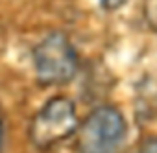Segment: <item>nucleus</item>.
I'll return each mask as SVG.
<instances>
[{
	"label": "nucleus",
	"mask_w": 157,
	"mask_h": 153,
	"mask_svg": "<svg viewBox=\"0 0 157 153\" xmlns=\"http://www.w3.org/2000/svg\"><path fill=\"white\" fill-rule=\"evenodd\" d=\"M78 153H115L128 136L124 114L113 105H100L76 129Z\"/></svg>",
	"instance_id": "1"
},
{
	"label": "nucleus",
	"mask_w": 157,
	"mask_h": 153,
	"mask_svg": "<svg viewBox=\"0 0 157 153\" xmlns=\"http://www.w3.org/2000/svg\"><path fill=\"white\" fill-rule=\"evenodd\" d=\"M78 125L80 122L74 103L65 96H54L33 116L28 129L30 142L41 151H48L70 138Z\"/></svg>",
	"instance_id": "2"
},
{
	"label": "nucleus",
	"mask_w": 157,
	"mask_h": 153,
	"mask_svg": "<svg viewBox=\"0 0 157 153\" xmlns=\"http://www.w3.org/2000/svg\"><path fill=\"white\" fill-rule=\"evenodd\" d=\"M33 66L41 85H65L78 70V55L65 33L54 32L33 48Z\"/></svg>",
	"instance_id": "3"
},
{
	"label": "nucleus",
	"mask_w": 157,
	"mask_h": 153,
	"mask_svg": "<svg viewBox=\"0 0 157 153\" xmlns=\"http://www.w3.org/2000/svg\"><path fill=\"white\" fill-rule=\"evenodd\" d=\"M142 11H144V19L148 26L153 32H157V0H144Z\"/></svg>",
	"instance_id": "4"
},
{
	"label": "nucleus",
	"mask_w": 157,
	"mask_h": 153,
	"mask_svg": "<svg viewBox=\"0 0 157 153\" xmlns=\"http://www.w3.org/2000/svg\"><path fill=\"white\" fill-rule=\"evenodd\" d=\"M139 153H157V136H148L140 142Z\"/></svg>",
	"instance_id": "5"
},
{
	"label": "nucleus",
	"mask_w": 157,
	"mask_h": 153,
	"mask_svg": "<svg viewBox=\"0 0 157 153\" xmlns=\"http://www.w3.org/2000/svg\"><path fill=\"white\" fill-rule=\"evenodd\" d=\"M128 0H102V8L107 9V11H115L118 8H122Z\"/></svg>",
	"instance_id": "6"
},
{
	"label": "nucleus",
	"mask_w": 157,
	"mask_h": 153,
	"mask_svg": "<svg viewBox=\"0 0 157 153\" xmlns=\"http://www.w3.org/2000/svg\"><path fill=\"white\" fill-rule=\"evenodd\" d=\"M2 144H4V116H2V107H0V153H2Z\"/></svg>",
	"instance_id": "7"
}]
</instances>
